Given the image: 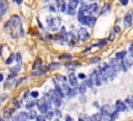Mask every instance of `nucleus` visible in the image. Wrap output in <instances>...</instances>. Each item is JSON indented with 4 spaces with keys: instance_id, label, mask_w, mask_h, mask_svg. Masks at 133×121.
Here are the masks:
<instances>
[{
    "instance_id": "nucleus-60",
    "label": "nucleus",
    "mask_w": 133,
    "mask_h": 121,
    "mask_svg": "<svg viewBox=\"0 0 133 121\" xmlns=\"http://www.w3.org/2000/svg\"><path fill=\"white\" fill-rule=\"evenodd\" d=\"M12 1H14V2H16V0H12Z\"/></svg>"
},
{
    "instance_id": "nucleus-35",
    "label": "nucleus",
    "mask_w": 133,
    "mask_h": 121,
    "mask_svg": "<svg viewBox=\"0 0 133 121\" xmlns=\"http://www.w3.org/2000/svg\"><path fill=\"white\" fill-rule=\"evenodd\" d=\"M15 59H16V62H17L18 64H22V56H21L20 53H17V54L15 55Z\"/></svg>"
},
{
    "instance_id": "nucleus-6",
    "label": "nucleus",
    "mask_w": 133,
    "mask_h": 121,
    "mask_svg": "<svg viewBox=\"0 0 133 121\" xmlns=\"http://www.w3.org/2000/svg\"><path fill=\"white\" fill-rule=\"evenodd\" d=\"M132 65H133V60H131V59H129V58H123V59L121 60V69H122L124 72H126Z\"/></svg>"
},
{
    "instance_id": "nucleus-18",
    "label": "nucleus",
    "mask_w": 133,
    "mask_h": 121,
    "mask_svg": "<svg viewBox=\"0 0 133 121\" xmlns=\"http://www.w3.org/2000/svg\"><path fill=\"white\" fill-rule=\"evenodd\" d=\"M60 67H61V64H60V63H56V62L54 63V62H53V63H50L47 68H48V70H57V69H59Z\"/></svg>"
},
{
    "instance_id": "nucleus-41",
    "label": "nucleus",
    "mask_w": 133,
    "mask_h": 121,
    "mask_svg": "<svg viewBox=\"0 0 133 121\" xmlns=\"http://www.w3.org/2000/svg\"><path fill=\"white\" fill-rule=\"evenodd\" d=\"M35 120H36V121H46V118H45L44 116H42V115H39V116H36V118H35Z\"/></svg>"
},
{
    "instance_id": "nucleus-2",
    "label": "nucleus",
    "mask_w": 133,
    "mask_h": 121,
    "mask_svg": "<svg viewBox=\"0 0 133 121\" xmlns=\"http://www.w3.org/2000/svg\"><path fill=\"white\" fill-rule=\"evenodd\" d=\"M22 25L21 23V19L18 16H12L8 19V21L5 23L4 25V30L5 31H10L12 29H16L18 26Z\"/></svg>"
},
{
    "instance_id": "nucleus-30",
    "label": "nucleus",
    "mask_w": 133,
    "mask_h": 121,
    "mask_svg": "<svg viewBox=\"0 0 133 121\" xmlns=\"http://www.w3.org/2000/svg\"><path fill=\"white\" fill-rule=\"evenodd\" d=\"M118 113H119V112H117V111H113V112L111 113V115H110V118L114 121L115 119H117V117H118Z\"/></svg>"
},
{
    "instance_id": "nucleus-51",
    "label": "nucleus",
    "mask_w": 133,
    "mask_h": 121,
    "mask_svg": "<svg viewBox=\"0 0 133 121\" xmlns=\"http://www.w3.org/2000/svg\"><path fill=\"white\" fill-rule=\"evenodd\" d=\"M22 1H23V0H16V3H17V4H21Z\"/></svg>"
},
{
    "instance_id": "nucleus-1",
    "label": "nucleus",
    "mask_w": 133,
    "mask_h": 121,
    "mask_svg": "<svg viewBox=\"0 0 133 121\" xmlns=\"http://www.w3.org/2000/svg\"><path fill=\"white\" fill-rule=\"evenodd\" d=\"M78 22H80L82 25L88 26V27H92L96 23V18L94 16H88L85 15L84 11L82 9L79 10L78 13Z\"/></svg>"
},
{
    "instance_id": "nucleus-55",
    "label": "nucleus",
    "mask_w": 133,
    "mask_h": 121,
    "mask_svg": "<svg viewBox=\"0 0 133 121\" xmlns=\"http://www.w3.org/2000/svg\"><path fill=\"white\" fill-rule=\"evenodd\" d=\"M78 121H85V120H84V119H82V118H79V120H78Z\"/></svg>"
},
{
    "instance_id": "nucleus-20",
    "label": "nucleus",
    "mask_w": 133,
    "mask_h": 121,
    "mask_svg": "<svg viewBox=\"0 0 133 121\" xmlns=\"http://www.w3.org/2000/svg\"><path fill=\"white\" fill-rule=\"evenodd\" d=\"M18 118H19V121H27L28 120V114L26 112H21L18 115Z\"/></svg>"
},
{
    "instance_id": "nucleus-5",
    "label": "nucleus",
    "mask_w": 133,
    "mask_h": 121,
    "mask_svg": "<svg viewBox=\"0 0 133 121\" xmlns=\"http://www.w3.org/2000/svg\"><path fill=\"white\" fill-rule=\"evenodd\" d=\"M78 39L80 41H82V42H85V41H87L89 39V33H88V31H87V29L85 27H81L79 29V31H78Z\"/></svg>"
},
{
    "instance_id": "nucleus-50",
    "label": "nucleus",
    "mask_w": 133,
    "mask_h": 121,
    "mask_svg": "<svg viewBox=\"0 0 133 121\" xmlns=\"http://www.w3.org/2000/svg\"><path fill=\"white\" fill-rule=\"evenodd\" d=\"M54 113H55L57 116H60V115H61V113H60V111H59L58 108H57V110H55V111H54Z\"/></svg>"
},
{
    "instance_id": "nucleus-25",
    "label": "nucleus",
    "mask_w": 133,
    "mask_h": 121,
    "mask_svg": "<svg viewBox=\"0 0 133 121\" xmlns=\"http://www.w3.org/2000/svg\"><path fill=\"white\" fill-rule=\"evenodd\" d=\"M76 94H77V90H76V88H71V87H70V89H69L66 95H68L69 97H74V96H76Z\"/></svg>"
},
{
    "instance_id": "nucleus-3",
    "label": "nucleus",
    "mask_w": 133,
    "mask_h": 121,
    "mask_svg": "<svg viewBox=\"0 0 133 121\" xmlns=\"http://www.w3.org/2000/svg\"><path fill=\"white\" fill-rule=\"evenodd\" d=\"M46 21H47V26H48L49 30H51V31H57L61 24V20L59 17H56V18L47 17Z\"/></svg>"
},
{
    "instance_id": "nucleus-37",
    "label": "nucleus",
    "mask_w": 133,
    "mask_h": 121,
    "mask_svg": "<svg viewBox=\"0 0 133 121\" xmlns=\"http://www.w3.org/2000/svg\"><path fill=\"white\" fill-rule=\"evenodd\" d=\"M84 84L86 86V88L88 87V88H92L94 87V84H92V82H91V80H90V78H88L85 82H84Z\"/></svg>"
},
{
    "instance_id": "nucleus-21",
    "label": "nucleus",
    "mask_w": 133,
    "mask_h": 121,
    "mask_svg": "<svg viewBox=\"0 0 133 121\" xmlns=\"http://www.w3.org/2000/svg\"><path fill=\"white\" fill-rule=\"evenodd\" d=\"M58 58L60 60H71L72 59V55L70 53H62L61 55L58 56Z\"/></svg>"
},
{
    "instance_id": "nucleus-56",
    "label": "nucleus",
    "mask_w": 133,
    "mask_h": 121,
    "mask_svg": "<svg viewBox=\"0 0 133 121\" xmlns=\"http://www.w3.org/2000/svg\"><path fill=\"white\" fill-rule=\"evenodd\" d=\"M45 2H50V1H52V0H44Z\"/></svg>"
},
{
    "instance_id": "nucleus-4",
    "label": "nucleus",
    "mask_w": 133,
    "mask_h": 121,
    "mask_svg": "<svg viewBox=\"0 0 133 121\" xmlns=\"http://www.w3.org/2000/svg\"><path fill=\"white\" fill-rule=\"evenodd\" d=\"M48 95H49L52 103H54V105L56 107H59L61 105V98H62V96L59 95L55 90H50Z\"/></svg>"
},
{
    "instance_id": "nucleus-48",
    "label": "nucleus",
    "mask_w": 133,
    "mask_h": 121,
    "mask_svg": "<svg viewBox=\"0 0 133 121\" xmlns=\"http://www.w3.org/2000/svg\"><path fill=\"white\" fill-rule=\"evenodd\" d=\"M114 40V34L113 33H110V35H109V41H113Z\"/></svg>"
},
{
    "instance_id": "nucleus-14",
    "label": "nucleus",
    "mask_w": 133,
    "mask_h": 121,
    "mask_svg": "<svg viewBox=\"0 0 133 121\" xmlns=\"http://www.w3.org/2000/svg\"><path fill=\"white\" fill-rule=\"evenodd\" d=\"M115 111H117V112H125L126 111V105H125V103L123 102V101H121V100H117L116 102H115Z\"/></svg>"
},
{
    "instance_id": "nucleus-29",
    "label": "nucleus",
    "mask_w": 133,
    "mask_h": 121,
    "mask_svg": "<svg viewBox=\"0 0 133 121\" xmlns=\"http://www.w3.org/2000/svg\"><path fill=\"white\" fill-rule=\"evenodd\" d=\"M78 91H79V93H80L81 95H84V94H85V92H86V86H85L84 83L80 84V86H79V88H78Z\"/></svg>"
},
{
    "instance_id": "nucleus-43",
    "label": "nucleus",
    "mask_w": 133,
    "mask_h": 121,
    "mask_svg": "<svg viewBox=\"0 0 133 121\" xmlns=\"http://www.w3.org/2000/svg\"><path fill=\"white\" fill-rule=\"evenodd\" d=\"M49 9H50V11H57L56 10V6H54V5H50Z\"/></svg>"
},
{
    "instance_id": "nucleus-45",
    "label": "nucleus",
    "mask_w": 133,
    "mask_h": 121,
    "mask_svg": "<svg viewBox=\"0 0 133 121\" xmlns=\"http://www.w3.org/2000/svg\"><path fill=\"white\" fill-rule=\"evenodd\" d=\"M119 3L122 5H127L128 4V0H119Z\"/></svg>"
},
{
    "instance_id": "nucleus-24",
    "label": "nucleus",
    "mask_w": 133,
    "mask_h": 121,
    "mask_svg": "<svg viewBox=\"0 0 133 121\" xmlns=\"http://www.w3.org/2000/svg\"><path fill=\"white\" fill-rule=\"evenodd\" d=\"M20 69H21V64H18L17 66H15V67H12L11 69H9V71H10V73H11L12 75H16V74L20 71Z\"/></svg>"
},
{
    "instance_id": "nucleus-53",
    "label": "nucleus",
    "mask_w": 133,
    "mask_h": 121,
    "mask_svg": "<svg viewBox=\"0 0 133 121\" xmlns=\"http://www.w3.org/2000/svg\"><path fill=\"white\" fill-rule=\"evenodd\" d=\"M2 80H3V75L0 73V81H2Z\"/></svg>"
},
{
    "instance_id": "nucleus-36",
    "label": "nucleus",
    "mask_w": 133,
    "mask_h": 121,
    "mask_svg": "<svg viewBox=\"0 0 133 121\" xmlns=\"http://www.w3.org/2000/svg\"><path fill=\"white\" fill-rule=\"evenodd\" d=\"M53 115H54V112H52V111H48V112L46 113V117H45V118L50 120V119H52V116H53Z\"/></svg>"
},
{
    "instance_id": "nucleus-8",
    "label": "nucleus",
    "mask_w": 133,
    "mask_h": 121,
    "mask_svg": "<svg viewBox=\"0 0 133 121\" xmlns=\"http://www.w3.org/2000/svg\"><path fill=\"white\" fill-rule=\"evenodd\" d=\"M112 112H113V111H112V107H111V105H109V104H105V105H103V106L100 108V115H101V116H104V115L110 116Z\"/></svg>"
},
{
    "instance_id": "nucleus-54",
    "label": "nucleus",
    "mask_w": 133,
    "mask_h": 121,
    "mask_svg": "<svg viewBox=\"0 0 133 121\" xmlns=\"http://www.w3.org/2000/svg\"><path fill=\"white\" fill-rule=\"evenodd\" d=\"M78 2H79V3H82V4H83V2H84V0H78Z\"/></svg>"
},
{
    "instance_id": "nucleus-9",
    "label": "nucleus",
    "mask_w": 133,
    "mask_h": 121,
    "mask_svg": "<svg viewBox=\"0 0 133 121\" xmlns=\"http://www.w3.org/2000/svg\"><path fill=\"white\" fill-rule=\"evenodd\" d=\"M47 71H48V68H46V67H39L36 70H34V72L32 73L31 76L32 77H39V76L45 75L47 73Z\"/></svg>"
},
{
    "instance_id": "nucleus-47",
    "label": "nucleus",
    "mask_w": 133,
    "mask_h": 121,
    "mask_svg": "<svg viewBox=\"0 0 133 121\" xmlns=\"http://www.w3.org/2000/svg\"><path fill=\"white\" fill-rule=\"evenodd\" d=\"M114 31H115V32H119V31H121L119 26H114Z\"/></svg>"
},
{
    "instance_id": "nucleus-7",
    "label": "nucleus",
    "mask_w": 133,
    "mask_h": 121,
    "mask_svg": "<svg viewBox=\"0 0 133 121\" xmlns=\"http://www.w3.org/2000/svg\"><path fill=\"white\" fill-rule=\"evenodd\" d=\"M90 80H91V82H92L94 86H100V84L102 83V81H101V79H100V76H99V73H98V70H97V71L95 70V71L91 73V75H90Z\"/></svg>"
},
{
    "instance_id": "nucleus-12",
    "label": "nucleus",
    "mask_w": 133,
    "mask_h": 121,
    "mask_svg": "<svg viewBox=\"0 0 133 121\" xmlns=\"http://www.w3.org/2000/svg\"><path fill=\"white\" fill-rule=\"evenodd\" d=\"M56 1V7L58 8L59 11L64 13L66 10V6H65V2L64 0H55Z\"/></svg>"
},
{
    "instance_id": "nucleus-31",
    "label": "nucleus",
    "mask_w": 133,
    "mask_h": 121,
    "mask_svg": "<svg viewBox=\"0 0 133 121\" xmlns=\"http://www.w3.org/2000/svg\"><path fill=\"white\" fill-rule=\"evenodd\" d=\"M90 119H91V121H100L101 115H100V114H95V115H92V116L90 117Z\"/></svg>"
},
{
    "instance_id": "nucleus-10",
    "label": "nucleus",
    "mask_w": 133,
    "mask_h": 121,
    "mask_svg": "<svg viewBox=\"0 0 133 121\" xmlns=\"http://www.w3.org/2000/svg\"><path fill=\"white\" fill-rule=\"evenodd\" d=\"M7 8H8V5H7L6 0H0V17L6 14Z\"/></svg>"
},
{
    "instance_id": "nucleus-15",
    "label": "nucleus",
    "mask_w": 133,
    "mask_h": 121,
    "mask_svg": "<svg viewBox=\"0 0 133 121\" xmlns=\"http://www.w3.org/2000/svg\"><path fill=\"white\" fill-rule=\"evenodd\" d=\"M52 39L57 43V44H63L65 42V37L62 35L61 33L60 34H55L54 37H52Z\"/></svg>"
},
{
    "instance_id": "nucleus-38",
    "label": "nucleus",
    "mask_w": 133,
    "mask_h": 121,
    "mask_svg": "<svg viewBox=\"0 0 133 121\" xmlns=\"http://www.w3.org/2000/svg\"><path fill=\"white\" fill-rule=\"evenodd\" d=\"M57 80H59V81H62V82H65V80H66V78L64 77V76H61V75H56V77H55Z\"/></svg>"
},
{
    "instance_id": "nucleus-57",
    "label": "nucleus",
    "mask_w": 133,
    "mask_h": 121,
    "mask_svg": "<svg viewBox=\"0 0 133 121\" xmlns=\"http://www.w3.org/2000/svg\"><path fill=\"white\" fill-rule=\"evenodd\" d=\"M54 121H59V119H58V118H56V119H54Z\"/></svg>"
},
{
    "instance_id": "nucleus-33",
    "label": "nucleus",
    "mask_w": 133,
    "mask_h": 121,
    "mask_svg": "<svg viewBox=\"0 0 133 121\" xmlns=\"http://www.w3.org/2000/svg\"><path fill=\"white\" fill-rule=\"evenodd\" d=\"M14 59H15V55H14V54H10V55L8 56V58L6 59L5 64H6V65H9V64H11V63L14 62Z\"/></svg>"
},
{
    "instance_id": "nucleus-28",
    "label": "nucleus",
    "mask_w": 133,
    "mask_h": 121,
    "mask_svg": "<svg viewBox=\"0 0 133 121\" xmlns=\"http://www.w3.org/2000/svg\"><path fill=\"white\" fill-rule=\"evenodd\" d=\"M78 0H69V6L70 7H72V8H76L77 6H78Z\"/></svg>"
},
{
    "instance_id": "nucleus-17",
    "label": "nucleus",
    "mask_w": 133,
    "mask_h": 121,
    "mask_svg": "<svg viewBox=\"0 0 133 121\" xmlns=\"http://www.w3.org/2000/svg\"><path fill=\"white\" fill-rule=\"evenodd\" d=\"M15 76L16 75H10L9 77H7V79H6V81H5V83H4V88H10L12 84H14V80H15Z\"/></svg>"
},
{
    "instance_id": "nucleus-59",
    "label": "nucleus",
    "mask_w": 133,
    "mask_h": 121,
    "mask_svg": "<svg viewBox=\"0 0 133 121\" xmlns=\"http://www.w3.org/2000/svg\"><path fill=\"white\" fill-rule=\"evenodd\" d=\"M131 107H132V108H133V104H132V105H131Z\"/></svg>"
},
{
    "instance_id": "nucleus-44",
    "label": "nucleus",
    "mask_w": 133,
    "mask_h": 121,
    "mask_svg": "<svg viewBox=\"0 0 133 121\" xmlns=\"http://www.w3.org/2000/svg\"><path fill=\"white\" fill-rule=\"evenodd\" d=\"M99 60H100V58H99V57H92V58H91V63H92V64L98 63Z\"/></svg>"
},
{
    "instance_id": "nucleus-49",
    "label": "nucleus",
    "mask_w": 133,
    "mask_h": 121,
    "mask_svg": "<svg viewBox=\"0 0 133 121\" xmlns=\"http://www.w3.org/2000/svg\"><path fill=\"white\" fill-rule=\"evenodd\" d=\"M78 77H79V78H81V79H84V78H85V74H83V73H80Z\"/></svg>"
},
{
    "instance_id": "nucleus-32",
    "label": "nucleus",
    "mask_w": 133,
    "mask_h": 121,
    "mask_svg": "<svg viewBox=\"0 0 133 121\" xmlns=\"http://www.w3.org/2000/svg\"><path fill=\"white\" fill-rule=\"evenodd\" d=\"M106 44H107V41H106V40H101V41H100L98 44H96L95 46H96V47H104Z\"/></svg>"
},
{
    "instance_id": "nucleus-52",
    "label": "nucleus",
    "mask_w": 133,
    "mask_h": 121,
    "mask_svg": "<svg viewBox=\"0 0 133 121\" xmlns=\"http://www.w3.org/2000/svg\"><path fill=\"white\" fill-rule=\"evenodd\" d=\"M94 106H96V107H99V103H98V102H94Z\"/></svg>"
},
{
    "instance_id": "nucleus-16",
    "label": "nucleus",
    "mask_w": 133,
    "mask_h": 121,
    "mask_svg": "<svg viewBox=\"0 0 133 121\" xmlns=\"http://www.w3.org/2000/svg\"><path fill=\"white\" fill-rule=\"evenodd\" d=\"M69 82H70V84H71L73 88H76V87L78 86L77 77H76L74 74H70V76H69Z\"/></svg>"
},
{
    "instance_id": "nucleus-22",
    "label": "nucleus",
    "mask_w": 133,
    "mask_h": 121,
    "mask_svg": "<svg viewBox=\"0 0 133 121\" xmlns=\"http://www.w3.org/2000/svg\"><path fill=\"white\" fill-rule=\"evenodd\" d=\"M41 66H42V59H41L39 57H36L35 60H34V63H33V65H32V69H33V70H36V69L39 68Z\"/></svg>"
},
{
    "instance_id": "nucleus-58",
    "label": "nucleus",
    "mask_w": 133,
    "mask_h": 121,
    "mask_svg": "<svg viewBox=\"0 0 133 121\" xmlns=\"http://www.w3.org/2000/svg\"><path fill=\"white\" fill-rule=\"evenodd\" d=\"M0 121H4V119H2V118L0 117Z\"/></svg>"
},
{
    "instance_id": "nucleus-27",
    "label": "nucleus",
    "mask_w": 133,
    "mask_h": 121,
    "mask_svg": "<svg viewBox=\"0 0 133 121\" xmlns=\"http://www.w3.org/2000/svg\"><path fill=\"white\" fill-rule=\"evenodd\" d=\"M36 112L35 111H33V110H29V113H28V119H30V120H34L35 118H36Z\"/></svg>"
},
{
    "instance_id": "nucleus-40",
    "label": "nucleus",
    "mask_w": 133,
    "mask_h": 121,
    "mask_svg": "<svg viewBox=\"0 0 133 121\" xmlns=\"http://www.w3.org/2000/svg\"><path fill=\"white\" fill-rule=\"evenodd\" d=\"M129 55L133 58V43H131V45L129 47Z\"/></svg>"
},
{
    "instance_id": "nucleus-19",
    "label": "nucleus",
    "mask_w": 133,
    "mask_h": 121,
    "mask_svg": "<svg viewBox=\"0 0 133 121\" xmlns=\"http://www.w3.org/2000/svg\"><path fill=\"white\" fill-rule=\"evenodd\" d=\"M80 64L79 63H77V62H73V60H69V63L65 65V67L69 69V70H74V68L75 67H77V66H79Z\"/></svg>"
},
{
    "instance_id": "nucleus-39",
    "label": "nucleus",
    "mask_w": 133,
    "mask_h": 121,
    "mask_svg": "<svg viewBox=\"0 0 133 121\" xmlns=\"http://www.w3.org/2000/svg\"><path fill=\"white\" fill-rule=\"evenodd\" d=\"M35 104V102L34 101H29L27 104H26V108H28V110H31L32 108V106Z\"/></svg>"
},
{
    "instance_id": "nucleus-46",
    "label": "nucleus",
    "mask_w": 133,
    "mask_h": 121,
    "mask_svg": "<svg viewBox=\"0 0 133 121\" xmlns=\"http://www.w3.org/2000/svg\"><path fill=\"white\" fill-rule=\"evenodd\" d=\"M65 121H74V119L71 117V116H65Z\"/></svg>"
},
{
    "instance_id": "nucleus-34",
    "label": "nucleus",
    "mask_w": 133,
    "mask_h": 121,
    "mask_svg": "<svg viewBox=\"0 0 133 121\" xmlns=\"http://www.w3.org/2000/svg\"><path fill=\"white\" fill-rule=\"evenodd\" d=\"M65 13H66L68 15H70V16H73V15H74L76 11H75V9H74V8H72V7H70V6H69V7L66 8Z\"/></svg>"
},
{
    "instance_id": "nucleus-26",
    "label": "nucleus",
    "mask_w": 133,
    "mask_h": 121,
    "mask_svg": "<svg viewBox=\"0 0 133 121\" xmlns=\"http://www.w3.org/2000/svg\"><path fill=\"white\" fill-rule=\"evenodd\" d=\"M126 51H121V52H117L116 54H115V58L116 59H118V60H122L123 58H125V56H126Z\"/></svg>"
},
{
    "instance_id": "nucleus-23",
    "label": "nucleus",
    "mask_w": 133,
    "mask_h": 121,
    "mask_svg": "<svg viewBox=\"0 0 133 121\" xmlns=\"http://www.w3.org/2000/svg\"><path fill=\"white\" fill-rule=\"evenodd\" d=\"M109 10H110V4L109 3H105L104 5H103V7H102V10H101V15H105V14H107V13H109Z\"/></svg>"
},
{
    "instance_id": "nucleus-42",
    "label": "nucleus",
    "mask_w": 133,
    "mask_h": 121,
    "mask_svg": "<svg viewBox=\"0 0 133 121\" xmlns=\"http://www.w3.org/2000/svg\"><path fill=\"white\" fill-rule=\"evenodd\" d=\"M38 94H39V93H38L37 91H33V92H31V94H30V95H31V97L36 98V97H38Z\"/></svg>"
},
{
    "instance_id": "nucleus-13",
    "label": "nucleus",
    "mask_w": 133,
    "mask_h": 121,
    "mask_svg": "<svg viewBox=\"0 0 133 121\" xmlns=\"http://www.w3.org/2000/svg\"><path fill=\"white\" fill-rule=\"evenodd\" d=\"M98 10H99V7H98V4H97V3H91V4H89L88 16H92V15L97 14Z\"/></svg>"
},
{
    "instance_id": "nucleus-11",
    "label": "nucleus",
    "mask_w": 133,
    "mask_h": 121,
    "mask_svg": "<svg viewBox=\"0 0 133 121\" xmlns=\"http://www.w3.org/2000/svg\"><path fill=\"white\" fill-rule=\"evenodd\" d=\"M132 19H133V17H132V15L130 13H128L125 16V18H124V25H125L126 28H129L132 25Z\"/></svg>"
}]
</instances>
